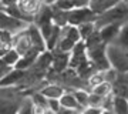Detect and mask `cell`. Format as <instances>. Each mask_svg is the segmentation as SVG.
<instances>
[{"label":"cell","instance_id":"obj_6","mask_svg":"<svg viewBox=\"0 0 128 114\" xmlns=\"http://www.w3.org/2000/svg\"><path fill=\"white\" fill-rule=\"evenodd\" d=\"M27 33H28V36H30V39H32L33 47H34L36 50H38L40 53L47 50V41H46V39H44V36H43L40 27L37 26L36 23H30V24H28Z\"/></svg>","mask_w":128,"mask_h":114},{"label":"cell","instance_id":"obj_39","mask_svg":"<svg viewBox=\"0 0 128 114\" xmlns=\"http://www.w3.org/2000/svg\"><path fill=\"white\" fill-rule=\"evenodd\" d=\"M73 114H80V111H74V113Z\"/></svg>","mask_w":128,"mask_h":114},{"label":"cell","instance_id":"obj_15","mask_svg":"<svg viewBox=\"0 0 128 114\" xmlns=\"http://www.w3.org/2000/svg\"><path fill=\"white\" fill-rule=\"evenodd\" d=\"M60 103H61V107L74 110V111H80V113H81L82 110H84L81 105H80V103L77 101V98H76L73 91H66L63 94V97L60 98Z\"/></svg>","mask_w":128,"mask_h":114},{"label":"cell","instance_id":"obj_24","mask_svg":"<svg viewBox=\"0 0 128 114\" xmlns=\"http://www.w3.org/2000/svg\"><path fill=\"white\" fill-rule=\"evenodd\" d=\"M87 81H88V86H90V88H92V87L98 86V84H101V83L107 81V80H105L104 71H96V73L92 74L91 77L88 78Z\"/></svg>","mask_w":128,"mask_h":114},{"label":"cell","instance_id":"obj_13","mask_svg":"<svg viewBox=\"0 0 128 114\" xmlns=\"http://www.w3.org/2000/svg\"><path fill=\"white\" fill-rule=\"evenodd\" d=\"M22 104L17 98H2L0 104V114H18Z\"/></svg>","mask_w":128,"mask_h":114},{"label":"cell","instance_id":"obj_3","mask_svg":"<svg viewBox=\"0 0 128 114\" xmlns=\"http://www.w3.org/2000/svg\"><path fill=\"white\" fill-rule=\"evenodd\" d=\"M107 43H100L92 47H87V56L92 63L96 64V67L100 71H107L111 68L110 60L107 56Z\"/></svg>","mask_w":128,"mask_h":114},{"label":"cell","instance_id":"obj_32","mask_svg":"<svg viewBox=\"0 0 128 114\" xmlns=\"http://www.w3.org/2000/svg\"><path fill=\"white\" fill-rule=\"evenodd\" d=\"M102 113V108H96V107H87L84 108L80 114H101Z\"/></svg>","mask_w":128,"mask_h":114},{"label":"cell","instance_id":"obj_5","mask_svg":"<svg viewBox=\"0 0 128 114\" xmlns=\"http://www.w3.org/2000/svg\"><path fill=\"white\" fill-rule=\"evenodd\" d=\"M98 14L91 9V7H80L68 12V24L73 26H80L87 22H96Z\"/></svg>","mask_w":128,"mask_h":114},{"label":"cell","instance_id":"obj_35","mask_svg":"<svg viewBox=\"0 0 128 114\" xmlns=\"http://www.w3.org/2000/svg\"><path fill=\"white\" fill-rule=\"evenodd\" d=\"M18 0H2V6H13L17 5Z\"/></svg>","mask_w":128,"mask_h":114},{"label":"cell","instance_id":"obj_25","mask_svg":"<svg viewBox=\"0 0 128 114\" xmlns=\"http://www.w3.org/2000/svg\"><path fill=\"white\" fill-rule=\"evenodd\" d=\"M30 98H32L33 104L43 105V107H48V98H47V97L41 93V91H36V93H33Z\"/></svg>","mask_w":128,"mask_h":114},{"label":"cell","instance_id":"obj_16","mask_svg":"<svg viewBox=\"0 0 128 114\" xmlns=\"http://www.w3.org/2000/svg\"><path fill=\"white\" fill-rule=\"evenodd\" d=\"M53 60H54L53 51L46 50V51H43V53H40V56H38L37 63H36L34 67L40 68V70H43V71H48V70H51V67H53Z\"/></svg>","mask_w":128,"mask_h":114},{"label":"cell","instance_id":"obj_14","mask_svg":"<svg viewBox=\"0 0 128 114\" xmlns=\"http://www.w3.org/2000/svg\"><path fill=\"white\" fill-rule=\"evenodd\" d=\"M120 2H122V0H91L90 7L100 16V14L105 13L107 10H110L114 6H117Z\"/></svg>","mask_w":128,"mask_h":114},{"label":"cell","instance_id":"obj_22","mask_svg":"<svg viewBox=\"0 0 128 114\" xmlns=\"http://www.w3.org/2000/svg\"><path fill=\"white\" fill-rule=\"evenodd\" d=\"M76 44H77V43L74 40H71V39H68V37H66V36H61V39H60V41H58V46H57L56 50L63 51V53H71Z\"/></svg>","mask_w":128,"mask_h":114},{"label":"cell","instance_id":"obj_23","mask_svg":"<svg viewBox=\"0 0 128 114\" xmlns=\"http://www.w3.org/2000/svg\"><path fill=\"white\" fill-rule=\"evenodd\" d=\"M114 43L128 50V23H125L122 27H121V32H120L118 37H117V40Z\"/></svg>","mask_w":128,"mask_h":114},{"label":"cell","instance_id":"obj_26","mask_svg":"<svg viewBox=\"0 0 128 114\" xmlns=\"http://www.w3.org/2000/svg\"><path fill=\"white\" fill-rule=\"evenodd\" d=\"M53 6H54L56 9L61 10V12H71V10L76 9L74 0H57V3Z\"/></svg>","mask_w":128,"mask_h":114},{"label":"cell","instance_id":"obj_9","mask_svg":"<svg viewBox=\"0 0 128 114\" xmlns=\"http://www.w3.org/2000/svg\"><path fill=\"white\" fill-rule=\"evenodd\" d=\"M54 60H53V67L51 70H54L57 73H64L66 70L70 68V60H71V53H63V51L54 50Z\"/></svg>","mask_w":128,"mask_h":114},{"label":"cell","instance_id":"obj_12","mask_svg":"<svg viewBox=\"0 0 128 114\" xmlns=\"http://www.w3.org/2000/svg\"><path fill=\"white\" fill-rule=\"evenodd\" d=\"M66 91L67 90H66V87L63 84H60V83H50V81L41 88V93L47 98H61Z\"/></svg>","mask_w":128,"mask_h":114},{"label":"cell","instance_id":"obj_36","mask_svg":"<svg viewBox=\"0 0 128 114\" xmlns=\"http://www.w3.org/2000/svg\"><path fill=\"white\" fill-rule=\"evenodd\" d=\"M74 113V110H70V108H66V107H61L60 108L58 113H56V114H73Z\"/></svg>","mask_w":128,"mask_h":114},{"label":"cell","instance_id":"obj_8","mask_svg":"<svg viewBox=\"0 0 128 114\" xmlns=\"http://www.w3.org/2000/svg\"><path fill=\"white\" fill-rule=\"evenodd\" d=\"M43 5H44L43 0H18V3H17L20 10H22L24 14L33 17L34 22H36V17H37V14L40 13Z\"/></svg>","mask_w":128,"mask_h":114},{"label":"cell","instance_id":"obj_29","mask_svg":"<svg viewBox=\"0 0 128 114\" xmlns=\"http://www.w3.org/2000/svg\"><path fill=\"white\" fill-rule=\"evenodd\" d=\"M13 40H14V34H12V33L7 32V30H2V32H0V43L13 46Z\"/></svg>","mask_w":128,"mask_h":114},{"label":"cell","instance_id":"obj_34","mask_svg":"<svg viewBox=\"0 0 128 114\" xmlns=\"http://www.w3.org/2000/svg\"><path fill=\"white\" fill-rule=\"evenodd\" d=\"M10 49H13V46L12 44H4V43H0V57H3V56L10 50Z\"/></svg>","mask_w":128,"mask_h":114},{"label":"cell","instance_id":"obj_7","mask_svg":"<svg viewBox=\"0 0 128 114\" xmlns=\"http://www.w3.org/2000/svg\"><path fill=\"white\" fill-rule=\"evenodd\" d=\"M13 47L20 53V54H22V57L26 56V54H28V53L34 49V47H33V43H32V39H30V36H28V33H27V30H24V32L18 33V34L14 36Z\"/></svg>","mask_w":128,"mask_h":114},{"label":"cell","instance_id":"obj_37","mask_svg":"<svg viewBox=\"0 0 128 114\" xmlns=\"http://www.w3.org/2000/svg\"><path fill=\"white\" fill-rule=\"evenodd\" d=\"M43 3H44V5H47V6H53V5H56V3H57V0H43Z\"/></svg>","mask_w":128,"mask_h":114},{"label":"cell","instance_id":"obj_2","mask_svg":"<svg viewBox=\"0 0 128 114\" xmlns=\"http://www.w3.org/2000/svg\"><path fill=\"white\" fill-rule=\"evenodd\" d=\"M107 56L110 60L111 68L118 73H128V50L121 46L111 43L107 46Z\"/></svg>","mask_w":128,"mask_h":114},{"label":"cell","instance_id":"obj_11","mask_svg":"<svg viewBox=\"0 0 128 114\" xmlns=\"http://www.w3.org/2000/svg\"><path fill=\"white\" fill-rule=\"evenodd\" d=\"M26 74H27V71L18 70V68L14 67L7 76L2 77V87H14V86H17V83H20L24 77H26Z\"/></svg>","mask_w":128,"mask_h":114},{"label":"cell","instance_id":"obj_30","mask_svg":"<svg viewBox=\"0 0 128 114\" xmlns=\"http://www.w3.org/2000/svg\"><path fill=\"white\" fill-rule=\"evenodd\" d=\"M48 108H50L53 113H58L60 108H61L60 98H48Z\"/></svg>","mask_w":128,"mask_h":114},{"label":"cell","instance_id":"obj_19","mask_svg":"<svg viewBox=\"0 0 128 114\" xmlns=\"http://www.w3.org/2000/svg\"><path fill=\"white\" fill-rule=\"evenodd\" d=\"M74 96L77 98V101L80 103L82 108H87L90 105V90H86V88H78V90H73Z\"/></svg>","mask_w":128,"mask_h":114},{"label":"cell","instance_id":"obj_18","mask_svg":"<svg viewBox=\"0 0 128 114\" xmlns=\"http://www.w3.org/2000/svg\"><path fill=\"white\" fill-rule=\"evenodd\" d=\"M91 93H96L101 97H110L114 94V84L111 81H104L98 84V86L92 87L91 88Z\"/></svg>","mask_w":128,"mask_h":114},{"label":"cell","instance_id":"obj_31","mask_svg":"<svg viewBox=\"0 0 128 114\" xmlns=\"http://www.w3.org/2000/svg\"><path fill=\"white\" fill-rule=\"evenodd\" d=\"M14 67H12V66H9V64L6 63V61H3V60L0 59V76L2 77H4V76H7V74L13 70Z\"/></svg>","mask_w":128,"mask_h":114},{"label":"cell","instance_id":"obj_38","mask_svg":"<svg viewBox=\"0 0 128 114\" xmlns=\"http://www.w3.org/2000/svg\"><path fill=\"white\" fill-rule=\"evenodd\" d=\"M101 114H114V111H112V110H102Z\"/></svg>","mask_w":128,"mask_h":114},{"label":"cell","instance_id":"obj_10","mask_svg":"<svg viewBox=\"0 0 128 114\" xmlns=\"http://www.w3.org/2000/svg\"><path fill=\"white\" fill-rule=\"evenodd\" d=\"M121 24H105L102 27H100L101 33V37H102V41L107 43V44H111V43H114L117 40V37H118L120 32H121Z\"/></svg>","mask_w":128,"mask_h":114},{"label":"cell","instance_id":"obj_28","mask_svg":"<svg viewBox=\"0 0 128 114\" xmlns=\"http://www.w3.org/2000/svg\"><path fill=\"white\" fill-rule=\"evenodd\" d=\"M84 41H86L87 47H92V46H97V44H100V43H104V41H102V37H101L100 30L94 32L91 36L87 39V40H84Z\"/></svg>","mask_w":128,"mask_h":114},{"label":"cell","instance_id":"obj_20","mask_svg":"<svg viewBox=\"0 0 128 114\" xmlns=\"http://www.w3.org/2000/svg\"><path fill=\"white\" fill-rule=\"evenodd\" d=\"M78 30H80V34H81L82 40H87L88 37L91 36L94 32H97L98 29H97V24L96 22H87V23H82L80 26H77Z\"/></svg>","mask_w":128,"mask_h":114},{"label":"cell","instance_id":"obj_17","mask_svg":"<svg viewBox=\"0 0 128 114\" xmlns=\"http://www.w3.org/2000/svg\"><path fill=\"white\" fill-rule=\"evenodd\" d=\"M2 12L6 14H9L12 17H16V19H20V20H24V22L27 23H34V19L27 16V14H24L20 7L17 5H13V6H2Z\"/></svg>","mask_w":128,"mask_h":114},{"label":"cell","instance_id":"obj_1","mask_svg":"<svg viewBox=\"0 0 128 114\" xmlns=\"http://www.w3.org/2000/svg\"><path fill=\"white\" fill-rule=\"evenodd\" d=\"M128 23V2L122 0L112 9L107 10L105 13L100 14L96 20L97 29L102 27L105 24H121L124 26Z\"/></svg>","mask_w":128,"mask_h":114},{"label":"cell","instance_id":"obj_33","mask_svg":"<svg viewBox=\"0 0 128 114\" xmlns=\"http://www.w3.org/2000/svg\"><path fill=\"white\" fill-rule=\"evenodd\" d=\"M90 3H91V0H74L76 9H80V7H90Z\"/></svg>","mask_w":128,"mask_h":114},{"label":"cell","instance_id":"obj_21","mask_svg":"<svg viewBox=\"0 0 128 114\" xmlns=\"http://www.w3.org/2000/svg\"><path fill=\"white\" fill-rule=\"evenodd\" d=\"M0 59L3 60V61H6V63L9 64V66H12V67H16V64L18 63V60L22 59V54L13 47V49H10L3 57H0Z\"/></svg>","mask_w":128,"mask_h":114},{"label":"cell","instance_id":"obj_4","mask_svg":"<svg viewBox=\"0 0 128 114\" xmlns=\"http://www.w3.org/2000/svg\"><path fill=\"white\" fill-rule=\"evenodd\" d=\"M28 24L30 23L24 22V20H20V19H16V17H12L9 14L6 13H0V29L2 30H7L10 32L12 34H18V33L27 30Z\"/></svg>","mask_w":128,"mask_h":114},{"label":"cell","instance_id":"obj_27","mask_svg":"<svg viewBox=\"0 0 128 114\" xmlns=\"http://www.w3.org/2000/svg\"><path fill=\"white\" fill-rule=\"evenodd\" d=\"M107 97H101L96 93H90V105L88 107H96V108H102L104 101Z\"/></svg>","mask_w":128,"mask_h":114}]
</instances>
